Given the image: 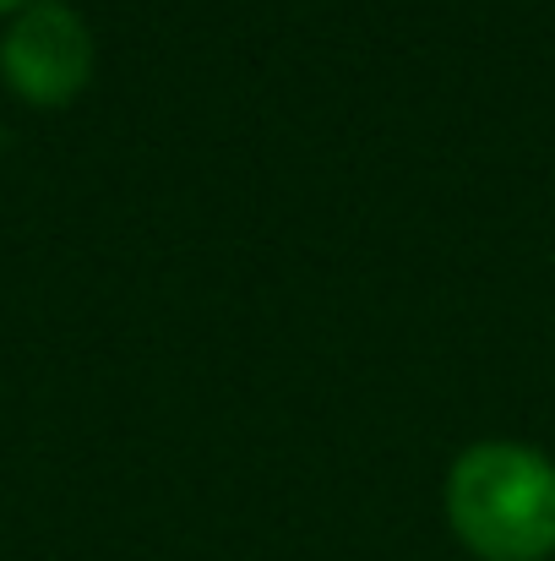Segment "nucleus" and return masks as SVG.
<instances>
[{
	"instance_id": "1",
	"label": "nucleus",
	"mask_w": 555,
	"mask_h": 561,
	"mask_svg": "<svg viewBox=\"0 0 555 561\" xmlns=\"http://www.w3.org/2000/svg\"><path fill=\"white\" fill-rule=\"evenodd\" d=\"M452 535L485 561H545L555 551V463L523 442H479L447 474Z\"/></svg>"
},
{
	"instance_id": "2",
	"label": "nucleus",
	"mask_w": 555,
	"mask_h": 561,
	"mask_svg": "<svg viewBox=\"0 0 555 561\" xmlns=\"http://www.w3.org/2000/svg\"><path fill=\"white\" fill-rule=\"evenodd\" d=\"M0 77L38 110L71 104L93 77V33L66 0H33L0 38Z\"/></svg>"
},
{
	"instance_id": "3",
	"label": "nucleus",
	"mask_w": 555,
	"mask_h": 561,
	"mask_svg": "<svg viewBox=\"0 0 555 561\" xmlns=\"http://www.w3.org/2000/svg\"><path fill=\"white\" fill-rule=\"evenodd\" d=\"M22 5H33V0H0V16H5V11H22Z\"/></svg>"
}]
</instances>
